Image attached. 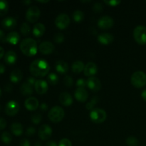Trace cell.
<instances>
[{
    "label": "cell",
    "mask_w": 146,
    "mask_h": 146,
    "mask_svg": "<svg viewBox=\"0 0 146 146\" xmlns=\"http://www.w3.org/2000/svg\"><path fill=\"white\" fill-rule=\"evenodd\" d=\"M29 70L34 76L44 77L49 72L50 66L45 60L36 59L30 64Z\"/></svg>",
    "instance_id": "cell-1"
},
{
    "label": "cell",
    "mask_w": 146,
    "mask_h": 146,
    "mask_svg": "<svg viewBox=\"0 0 146 146\" xmlns=\"http://www.w3.org/2000/svg\"><path fill=\"white\" fill-rule=\"evenodd\" d=\"M20 50L25 56L31 57L36 55L38 46L35 40L31 38H27L22 40L20 44Z\"/></svg>",
    "instance_id": "cell-2"
},
{
    "label": "cell",
    "mask_w": 146,
    "mask_h": 146,
    "mask_svg": "<svg viewBox=\"0 0 146 146\" xmlns=\"http://www.w3.org/2000/svg\"><path fill=\"white\" fill-rule=\"evenodd\" d=\"M131 82L135 88H143L146 85V74L141 71H135L131 76Z\"/></svg>",
    "instance_id": "cell-3"
},
{
    "label": "cell",
    "mask_w": 146,
    "mask_h": 146,
    "mask_svg": "<svg viewBox=\"0 0 146 146\" xmlns=\"http://www.w3.org/2000/svg\"><path fill=\"white\" fill-rule=\"evenodd\" d=\"M64 114L65 113H64V109L61 107L56 106L53 107L50 110L48 114V117L51 122L58 123L62 121L64 117Z\"/></svg>",
    "instance_id": "cell-4"
},
{
    "label": "cell",
    "mask_w": 146,
    "mask_h": 146,
    "mask_svg": "<svg viewBox=\"0 0 146 146\" xmlns=\"http://www.w3.org/2000/svg\"><path fill=\"white\" fill-rule=\"evenodd\" d=\"M133 37L140 45L146 44V27L140 25L135 27L133 31Z\"/></svg>",
    "instance_id": "cell-5"
},
{
    "label": "cell",
    "mask_w": 146,
    "mask_h": 146,
    "mask_svg": "<svg viewBox=\"0 0 146 146\" xmlns=\"http://www.w3.org/2000/svg\"><path fill=\"white\" fill-rule=\"evenodd\" d=\"M106 117V112L101 108H94L90 113V118L95 123L98 124L104 122Z\"/></svg>",
    "instance_id": "cell-6"
},
{
    "label": "cell",
    "mask_w": 146,
    "mask_h": 146,
    "mask_svg": "<svg viewBox=\"0 0 146 146\" xmlns=\"http://www.w3.org/2000/svg\"><path fill=\"white\" fill-rule=\"evenodd\" d=\"M40 9L36 6H31L27 9L26 13V19L30 23H35L40 17Z\"/></svg>",
    "instance_id": "cell-7"
},
{
    "label": "cell",
    "mask_w": 146,
    "mask_h": 146,
    "mask_svg": "<svg viewBox=\"0 0 146 146\" xmlns=\"http://www.w3.org/2000/svg\"><path fill=\"white\" fill-rule=\"evenodd\" d=\"M70 21V18L67 14H61L56 18L55 24L59 29H65L68 27Z\"/></svg>",
    "instance_id": "cell-8"
},
{
    "label": "cell",
    "mask_w": 146,
    "mask_h": 146,
    "mask_svg": "<svg viewBox=\"0 0 146 146\" xmlns=\"http://www.w3.org/2000/svg\"><path fill=\"white\" fill-rule=\"evenodd\" d=\"M19 109L20 106L18 104V102L15 101H10L6 104L5 113L7 115L14 116L18 113Z\"/></svg>",
    "instance_id": "cell-9"
},
{
    "label": "cell",
    "mask_w": 146,
    "mask_h": 146,
    "mask_svg": "<svg viewBox=\"0 0 146 146\" xmlns=\"http://www.w3.org/2000/svg\"><path fill=\"white\" fill-rule=\"evenodd\" d=\"M114 21L112 17L109 16H104L101 17L98 21V26L101 29H108L113 26Z\"/></svg>",
    "instance_id": "cell-10"
},
{
    "label": "cell",
    "mask_w": 146,
    "mask_h": 146,
    "mask_svg": "<svg viewBox=\"0 0 146 146\" xmlns=\"http://www.w3.org/2000/svg\"><path fill=\"white\" fill-rule=\"evenodd\" d=\"M38 135L42 141L48 140L52 135V128L47 124L42 125L38 129Z\"/></svg>",
    "instance_id": "cell-11"
},
{
    "label": "cell",
    "mask_w": 146,
    "mask_h": 146,
    "mask_svg": "<svg viewBox=\"0 0 146 146\" xmlns=\"http://www.w3.org/2000/svg\"><path fill=\"white\" fill-rule=\"evenodd\" d=\"M86 81L87 86L93 92H98L101 88V82L97 77H90Z\"/></svg>",
    "instance_id": "cell-12"
},
{
    "label": "cell",
    "mask_w": 146,
    "mask_h": 146,
    "mask_svg": "<svg viewBox=\"0 0 146 146\" xmlns=\"http://www.w3.org/2000/svg\"><path fill=\"white\" fill-rule=\"evenodd\" d=\"M34 88H35V91H36L37 94L43 95V94H46L48 91V84L44 80H36L35 85H34Z\"/></svg>",
    "instance_id": "cell-13"
},
{
    "label": "cell",
    "mask_w": 146,
    "mask_h": 146,
    "mask_svg": "<svg viewBox=\"0 0 146 146\" xmlns=\"http://www.w3.org/2000/svg\"><path fill=\"white\" fill-rule=\"evenodd\" d=\"M84 71L86 76L93 77L98 72V67H97V65L95 63L88 62L85 66Z\"/></svg>",
    "instance_id": "cell-14"
},
{
    "label": "cell",
    "mask_w": 146,
    "mask_h": 146,
    "mask_svg": "<svg viewBox=\"0 0 146 146\" xmlns=\"http://www.w3.org/2000/svg\"><path fill=\"white\" fill-rule=\"evenodd\" d=\"M17 19L13 17H5L1 21V26L3 28L7 30H11L14 29L17 26Z\"/></svg>",
    "instance_id": "cell-15"
},
{
    "label": "cell",
    "mask_w": 146,
    "mask_h": 146,
    "mask_svg": "<svg viewBox=\"0 0 146 146\" xmlns=\"http://www.w3.org/2000/svg\"><path fill=\"white\" fill-rule=\"evenodd\" d=\"M39 51L43 54H50L54 51V45L51 41H46L39 45Z\"/></svg>",
    "instance_id": "cell-16"
},
{
    "label": "cell",
    "mask_w": 146,
    "mask_h": 146,
    "mask_svg": "<svg viewBox=\"0 0 146 146\" xmlns=\"http://www.w3.org/2000/svg\"><path fill=\"white\" fill-rule=\"evenodd\" d=\"M24 106L27 110L33 111L38 108L39 103L35 97H29L26 99L25 102H24Z\"/></svg>",
    "instance_id": "cell-17"
},
{
    "label": "cell",
    "mask_w": 146,
    "mask_h": 146,
    "mask_svg": "<svg viewBox=\"0 0 146 146\" xmlns=\"http://www.w3.org/2000/svg\"><path fill=\"white\" fill-rule=\"evenodd\" d=\"M74 96H75L76 99L77 101H79V102L84 103L85 102V101H86V100L88 99V94L85 88H78L75 91Z\"/></svg>",
    "instance_id": "cell-18"
},
{
    "label": "cell",
    "mask_w": 146,
    "mask_h": 146,
    "mask_svg": "<svg viewBox=\"0 0 146 146\" xmlns=\"http://www.w3.org/2000/svg\"><path fill=\"white\" fill-rule=\"evenodd\" d=\"M98 40L101 44L108 45V44H111L113 41L114 37L110 33H103V34L98 35Z\"/></svg>",
    "instance_id": "cell-19"
},
{
    "label": "cell",
    "mask_w": 146,
    "mask_h": 146,
    "mask_svg": "<svg viewBox=\"0 0 146 146\" xmlns=\"http://www.w3.org/2000/svg\"><path fill=\"white\" fill-rule=\"evenodd\" d=\"M60 103L64 106H69L73 103V98L71 94L68 92H63L59 96Z\"/></svg>",
    "instance_id": "cell-20"
},
{
    "label": "cell",
    "mask_w": 146,
    "mask_h": 146,
    "mask_svg": "<svg viewBox=\"0 0 146 146\" xmlns=\"http://www.w3.org/2000/svg\"><path fill=\"white\" fill-rule=\"evenodd\" d=\"M46 31V27L42 23H36L33 27V34L36 37H41L44 35Z\"/></svg>",
    "instance_id": "cell-21"
},
{
    "label": "cell",
    "mask_w": 146,
    "mask_h": 146,
    "mask_svg": "<svg viewBox=\"0 0 146 146\" xmlns=\"http://www.w3.org/2000/svg\"><path fill=\"white\" fill-rule=\"evenodd\" d=\"M55 68L57 72L61 74H66L68 71V64L64 61H62V60H59V61H56Z\"/></svg>",
    "instance_id": "cell-22"
},
{
    "label": "cell",
    "mask_w": 146,
    "mask_h": 146,
    "mask_svg": "<svg viewBox=\"0 0 146 146\" xmlns=\"http://www.w3.org/2000/svg\"><path fill=\"white\" fill-rule=\"evenodd\" d=\"M17 60V55L14 51H8L4 55V61L9 65H12L16 63Z\"/></svg>",
    "instance_id": "cell-23"
},
{
    "label": "cell",
    "mask_w": 146,
    "mask_h": 146,
    "mask_svg": "<svg viewBox=\"0 0 146 146\" xmlns=\"http://www.w3.org/2000/svg\"><path fill=\"white\" fill-rule=\"evenodd\" d=\"M20 35L17 31H11L6 36V42H8L9 44L15 45L19 41Z\"/></svg>",
    "instance_id": "cell-24"
},
{
    "label": "cell",
    "mask_w": 146,
    "mask_h": 146,
    "mask_svg": "<svg viewBox=\"0 0 146 146\" xmlns=\"http://www.w3.org/2000/svg\"><path fill=\"white\" fill-rule=\"evenodd\" d=\"M22 77L23 74L21 70L19 69V68H15V69H14L11 72L9 78L11 82L17 84V83L21 81V80L22 79Z\"/></svg>",
    "instance_id": "cell-25"
},
{
    "label": "cell",
    "mask_w": 146,
    "mask_h": 146,
    "mask_svg": "<svg viewBox=\"0 0 146 146\" xmlns=\"http://www.w3.org/2000/svg\"><path fill=\"white\" fill-rule=\"evenodd\" d=\"M11 131L14 135L17 136H20L23 133V126L20 123H13L11 125Z\"/></svg>",
    "instance_id": "cell-26"
},
{
    "label": "cell",
    "mask_w": 146,
    "mask_h": 146,
    "mask_svg": "<svg viewBox=\"0 0 146 146\" xmlns=\"http://www.w3.org/2000/svg\"><path fill=\"white\" fill-rule=\"evenodd\" d=\"M85 68L84 62L81 61H76L73 63L71 66V70L75 74H79L81 71H84Z\"/></svg>",
    "instance_id": "cell-27"
},
{
    "label": "cell",
    "mask_w": 146,
    "mask_h": 146,
    "mask_svg": "<svg viewBox=\"0 0 146 146\" xmlns=\"http://www.w3.org/2000/svg\"><path fill=\"white\" fill-rule=\"evenodd\" d=\"M20 91L21 94L24 96H29L33 94V87L31 85L27 84V82L22 84L20 87Z\"/></svg>",
    "instance_id": "cell-28"
},
{
    "label": "cell",
    "mask_w": 146,
    "mask_h": 146,
    "mask_svg": "<svg viewBox=\"0 0 146 146\" xmlns=\"http://www.w3.org/2000/svg\"><path fill=\"white\" fill-rule=\"evenodd\" d=\"M9 10V4L5 0H0V17H4Z\"/></svg>",
    "instance_id": "cell-29"
},
{
    "label": "cell",
    "mask_w": 146,
    "mask_h": 146,
    "mask_svg": "<svg viewBox=\"0 0 146 146\" xmlns=\"http://www.w3.org/2000/svg\"><path fill=\"white\" fill-rule=\"evenodd\" d=\"M73 19L76 22H81L84 19V14L81 10H76L73 13Z\"/></svg>",
    "instance_id": "cell-30"
},
{
    "label": "cell",
    "mask_w": 146,
    "mask_h": 146,
    "mask_svg": "<svg viewBox=\"0 0 146 146\" xmlns=\"http://www.w3.org/2000/svg\"><path fill=\"white\" fill-rule=\"evenodd\" d=\"M1 141L5 144H9L12 141V136L9 132L4 131L1 135Z\"/></svg>",
    "instance_id": "cell-31"
},
{
    "label": "cell",
    "mask_w": 146,
    "mask_h": 146,
    "mask_svg": "<svg viewBox=\"0 0 146 146\" xmlns=\"http://www.w3.org/2000/svg\"><path fill=\"white\" fill-rule=\"evenodd\" d=\"M47 80H48V82L51 85L55 86L58 83L59 78H58V76L56 74H54V73H51V74H48V77H47Z\"/></svg>",
    "instance_id": "cell-32"
},
{
    "label": "cell",
    "mask_w": 146,
    "mask_h": 146,
    "mask_svg": "<svg viewBox=\"0 0 146 146\" xmlns=\"http://www.w3.org/2000/svg\"><path fill=\"white\" fill-rule=\"evenodd\" d=\"M20 31H21L23 36H27L30 34V32H31V27L29 25L28 23H22L21 27H20Z\"/></svg>",
    "instance_id": "cell-33"
},
{
    "label": "cell",
    "mask_w": 146,
    "mask_h": 146,
    "mask_svg": "<svg viewBox=\"0 0 146 146\" xmlns=\"http://www.w3.org/2000/svg\"><path fill=\"white\" fill-rule=\"evenodd\" d=\"M99 101V98H98V96H94L91 99V101L88 103H87V104L86 105V107L88 110H91L92 111L94 109V108L95 107V106L97 104Z\"/></svg>",
    "instance_id": "cell-34"
},
{
    "label": "cell",
    "mask_w": 146,
    "mask_h": 146,
    "mask_svg": "<svg viewBox=\"0 0 146 146\" xmlns=\"http://www.w3.org/2000/svg\"><path fill=\"white\" fill-rule=\"evenodd\" d=\"M126 144L128 146H138L139 141L135 137L129 136L126 139Z\"/></svg>",
    "instance_id": "cell-35"
},
{
    "label": "cell",
    "mask_w": 146,
    "mask_h": 146,
    "mask_svg": "<svg viewBox=\"0 0 146 146\" xmlns=\"http://www.w3.org/2000/svg\"><path fill=\"white\" fill-rule=\"evenodd\" d=\"M31 122L34 124H38L42 120V115H41L38 113H36L34 114V115H31Z\"/></svg>",
    "instance_id": "cell-36"
},
{
    "label": "cell",
    "mask_w": 146,
    "mask_h": 146,
    "mask_svg": "<svg viewBox=\"0 0 146 146\" xmlns=\"http://www.w3.org/2000/svg\"><path fill=\"white\" fill-rule=\"evenodd\" d=\"M64 84L66 86L71 87L72 86L74 81H73V78H71L70 76H66L64 78Z\"/></svg>",
    "instance_id": "cell-37"
},
{
    "label": "cell",
    "mask_w": 146,
    "mask_h": 146,
    "mask_svg": "<svg viewBox=\"0 0 146 146\" xmlns=\"http://www.w3.org/2000/svg\"><path fill=\"white\" fill-rule=\"evenodd\" d=\"M54 40L55 42L58 43V44H61V43L64 42V36L61 33H58V34H56L54 36Z\"/></svg>",
    "instance_id": "cell-38"
},
{
    "label": "cell",
    "mask_w": 146,
    "mask_h": 146,
    "mask_svg": "<svg viewBox=\"0 0 146 146\" xmlns=\"http://www.w3.org/2000/svg\"><path fill=\"white\" fill-rule=\"evenodd\" d=\"M104 9V7H103L102 4L99 2L95 3L93 6V10H94V12L96 13H100L103 11Z\"/></svg>",
    "instance_id": "cell-39"
},
{
    "label": "cell",
    "mask_w": 146,
    "mask_h": 146,
    "mask_svg": "<svg viewBox=\"0 0 146 146\" xmlns=\"http://www.w3.org/2000/svg\"><path fill=\"white\" fill-rule=\"evenodd\" d=\"M87 86V81H85L84 78H79L76 81V86L78 88H84Z\"/></svg>",
    "instance_id": "cell-40"
},
{
    "label": "cell",
    "mask_w": 146,
    "mask_h": 146,
    "mask_svg": "<svg viewBox=\"0 0 146 146\" xmlns=\"http://www.w3.org/2000/svg\"><path fill=\"white\" fill-rule=\"evenodd\" d=\"M58 146H72V143L67 138H63L59 141Z\"/></svg>",
    "instance_id": "cell-41"
},
{
    "label": "cell",
    "mask_w": 146,
    "mask_h": 146,
    "mask_svg": "<svg viewBox=\"0 0 146 146\" xmlns=\"http://www.w3.org/2000/svg\"><path fill=\"white\" fill-rule=\"evenodd\" d=\"M104 2L107 5L111 6V7H115V6L121 4V1H118V0H112V1H104Z\"/></svg>",
    "instance_id": "cell-42"
},
{
    "label": "cell",
    "mask_w": 146,
    "mask_h": 146,
    "mask_svg": "<svg viewBox=\"0 0 146 146\" xmlns=\"http://www.w3.org/2000/svg\"><path fill=\"white\" fill-rule=\"evenodd\" d=\"M36 133V129L34 127H29L26 131V135L27 136H32Z\"/></svg>",
    "instance_id": "cell-43"
},
{
    "label": "cell",
    "mask_w": 146,
    "mask_h": 146,
    "mask_svg": "<svg viewBox=\"0 0 146 146\" xmlns=\"http://www.w3.org/2000/svg\"><path fill=\"white\" fill-rule=\"evenodd\" d=\"M7 127V121L3 118H0V131L4 130Z\"/></svg>",
    "instance_id": "cell-44"
},
{
    "label": "cell",
    "mask_w": 146,
    "mask_h": 146,
    "mask_svg": "<svg viewBox=\"0 0 146 146\" xmlns=\"http://www.w3.org/2000/svg\"><path fill=\"white\" fill-rule=\"evenodd\" d=\"M19 146H31V143H30V141L28 139L24 138V139L20 141Z\"/></svg>",
    "instance_id": "cell-45"
},
{
    "label": "cell",
    "mask_w": 146,
    "mask_h": 146,
    "mask_svg": "<svg viewBox=\"0 0 146 146\" xmlns=\"http://www.w3.org/2000/svg\"><path fill=\"white\" fill-rule=\"evenodd\" d=\"M36 81V79L34 78V77H28V78H27V81H26V82L32 86L35 85Z\"/></svg>",
    "instance_id": "cell-46"
},
{
    "label": "cell",
    "mask_w": 146,
    "mask_h": 146,
    "mask_svg": "<svg viewBox=\"0 0 146 146\" xmlns=\"http://www.w3.org/2000/svg\"><path fill=\"white\" fill-rule=\"evenodd\" d=\"M13 90V86L10 84H7V85L4 86V91H7L8 93H11Z\"/></svg>",
    "instance_id": "cell-47"
},
{
    "label": "cell",
    "mask_w": 146,
    "mask_h": 146,
    "mask_svg": "<svg viewBox=\"0 0 146 146\" xmlns=\"http://www.w3.org/2000/svg\"><path fill=\"white\" fill-rule=\"evenodd\" d=\"M5 42L6 41V37L4 36V33L2 30L0 29V42Z\"/></svg>",
    "instance_id": "cell-48"
},
{
    "label": "cell",
    "mask_w": 146,
    "mask_h": 146,
    "mask_svg": "<svg viewBox=\"0 0 146 146\" xmlns=\"http://www.w3.org/2000/svg\"><path fill=\"white\" fill-rule=\"evenodd\" d=\"M40 108H41V109L42 110V111H46L48 110V105L46 104V103H42V104H41V106H40Z\"/></svg>",
    "instance_id": "cell-49"
},
{
    "label": "cell",
    "mask_w": 146,
    "mask_h": 146,
    "mask_svg": "<svg viewBox=\"0 0 146 146\" xmlns=\"http://www.w3.org/2000/svg\"><path fill=\"white\" fill-rule=\"evenodd\" d=\"M45 146H57V144L56 143V142H54V141H51L47 142L45 144Z\"/></svg>",
    "instance_id": "cell-50"
},
{
    "label": "cell",
    "mask_w": 146,
    "mask_h": 146,
    "mask_svg": "<svg viewBox=\"0 0 146 146\" xmlns=\"http://www.w3.org/2000/svg\"><path fill=\"white\" fill-rule=\"evenodd\" d=\"M5 72V66L3 64L0 63V74H3Z\"/></svg>",
    "instance_id": "cell-51"
},
{
    "label": "cell",
    "mask_w": 146,
    "mask_h": 146,
    "mask_svg": "<svg viewBox=\"0 0 146 146\" xmlns=\"http://www.w3.org/2000/svg\"><path fill=\"white\" fill-rule=\"evenodd\" d=\"M4 55H5V54H4V48H3L2 47L0 46V59H1L2 57H4Z\"/></svg>",
    "instance_id": "cell-52"
},
{
    "label": "cell",
    "mask_w": 146,
    "mask_h": 146,
    "mask_svg": "<svg viewBox=\"0 0 146 146\" xmlns=\"http://www.w3.org/2000/svg\"><path fill=\"white\" fill-rule=\"evenodd\" d=\"M141 97H142L143 99L146 102V89L144 90V91L141 93Z\"/></svg>",
    "instance_id": "cell-53"
},
{
    "label": "cell",
    "mask_w": 146,
    "mask_h": 146,
    "mask_svg": "<svg viewBox=\"0 0 146 146\" xmlns=\"http://www.w3.org/2000/svg\"><path fill=\"white\" fill-rule=\"evenodd\" d=\"M34 146H41V143L40 142H36L34 144Z\"/></svg>",
    "instance_id": "cell-54"
},
{
    "label": "cell",
    "mask_w": 146,
    "mask_h": 146,
    "mask_svg": "<svg viewBox=\"0 0 146 146\" xmlns=\"http://www.w3.org/2000/svg\"><path fill=\"white\" fill-rule=\"evenodd\" d=\"M23 3H24V4H31V1H23Z\"/></svg>",
    "instance_id": "cell-55"
},
{
    "label": "cell",
    "mask_w": 146,
    "mask_h": 146,
    "mask_svg": "<svg viewBox=\"0 0 146 146\" xmlns=\"http://www.w3.org/2000/svg\"><path fill=\"white\" fill-rule=\"evenodd\" d=\"M38 2H41V3H46L48 2V1H37Z\"/></svg>",
    "instance_id": "cell-56"
},
{
    "label": "cell",
    "mask_w": 146,
    "mask_h": 146,
    "mask_svg": "<svg viewBox=\"0 0 146 146\" xmlns=\"http://www.w3.org/2000/svg\"><path fill=\"white\" fill-rule=\"evenodd\" d=\"M1 88H0V97H1Z\"/></svg>",
    "instance_id": "cell-57"
},
{
    "label": "cell",
    "mask_w": 146,
    "mask_h": 146,
    "mask_svg": "<svg viewBox=\"0 0 146 146\" xmlns=\"http://www.w3.org/2000/svg\"><path fill=\"white\" fill-rule=\"evenodd\" d=\"M0 110H1V106H0Z\"/></svg>",
    "instance_id": "cell-58"
}]
</instances>
